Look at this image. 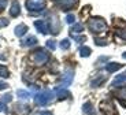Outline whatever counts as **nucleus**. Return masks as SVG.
<instances>
[{
  "mask_svg": "<svg viewBox=\"0 0 126 115\" xmlns=\"http://www.w3.org/2000/svg\"><path fill=\"white\" fill-rule=\"evenodd\" d=\"M47 48H49L51 51H55V48H56V43H55L54 40H48L47 41Z\"/></svg>",
  "mask_w": 126,
  "mask_h": 115,
  "instance_id": "b1692460",
  "label": "nucleus"
},
{
  "mask_svg": "<svg viewBox=\"0 0 126 115\" xmlns=\"http://www.w3.org/2000/svg\"><path fill=\"white\" fill-rule=\"evenodd\" d=\"M79 55H81L82 58L89 56V55H91V48H89V47H81V48H79Z\"/></svg>",
  "mask_w": 126,
  "mask_h": 115,
  "instance_id": "4be33fe9",
  "label": "nucleus"
},
{
  "mask_svg": "<svg viewBox=\"0 0 126 115\" xmlns=\"http://www.w3.org/2000/svg\"><path fill=\"white\" fill-rule=\"evenodd\" d=\"M122 56H123V59H126V52H125V53H123V55H122Z\"/></svg>",
  "mask_w": 126,
  "mask_h": 115,
  "instance_id": "f704fd0d",
  "label": "nucleus"
},
{
  "mask_svg": "<svg viewBox=\"0 0 126 115\" xmlns=\"http://www.w3.org/2000/svg\"><path fill=\"white\" fill-rule=\"evenodd\" d=\"M82 111H84V114H85V115H92V114H93V107H92L91 103H85L84 107H82Z\"/></svg>",
  "mask_w": 126,
  "mask_h": 115,
  "instance_id": "6ab92c4d",
  "label": "nucleus"
},
{
  "mask_svg": "<svg viewBox=\"0 0 126 115\" xmlns=\"http://www.w3.org/2000/svg\"><path fill=\"white\" fill-rule=\"evenodd\" d=\"M55 93H56L58 99H60V100H63V99H67V97H70L69 90H67L66 88H62V86H58V88H55Z\"/></svg>",
  "mask_w": 126,
  "mask_h": 115,
  "instance_id": "1a4fd4ad",
  "label": "nucleus"
},
{
  "mask_svg": "<svg viewBox=\"0 0 126 115\" xmlns=\"http://www.w3.org/2000/svg\"><path fill=\"white\" fill-rule=\"evenodd\" d=\"M54 3L63 11H69L77 6L78 0H54Z\"/></svg>",
  "mask_w": 126,
  "mask_h": 115,
  "instance_id": "39448f33",
  "label": "nucleus"
},
{
  "mask_svg": "<svg viewBox=\"0 0 126 115\" xmlns=\"http://www.w3.org/2000/svg\"><path fill=\"white\" fill-rule=\"evenodd\" d=\"M25 7L29 13H41L45 8L44 1H37V0H26Z\"/></svg>",
  "mask_w": 126,
  "mask_h": 115,
  "instance_id": "20e7f679",
  "label": "nucleus"
},
{
  "mask_svg": "<svg viewBox=\"0 0 126 115\" xmlns=\"http://www.w3.org/2000/svg\"><path fill=\"white\" fill-rule=\"evenodd\" d=\"M34 26H36V29H37L40 33H43V34H47L48 32V23H47V21H34Z\"/></svg>",
  "mask_w": 126,
  "mask_h": 115,
  "instance_id": "6e6552de",
  "label": "nucleus"
},
{
  "mask_svg": "<svg viewBox=\"0 0 126 115\" xmlns=\"http://www.w3.org/2000/svg\"><path fill=\"white\" fill-rule=\"evenodd\" d=\"M88 28L92 33L97 34V33H103V32L107 30V23L101 18H91L88 22Z\"/></svg>",
  "mask_w": 126,
  "mask_h": 115,
  "instance_id": "f257e3e1",
  "label": "nucleus"
},
{
  "mask_svg": "<svg viewBox=\"0 0 126 115\" xmlns=\"http://www.w3.org/2000/svg\"><path fill=\"white\" fill-rule=\"evenodd\" d=\"M0 77L1 78H8L10 77L8 68H7L6 66H3V65H0Z\"/></svg>",
  "mask_w": 126,
  "mask_h": 115,
  "instance_id": "aec40b11",
  "label": "nucleus"
},
{
  "mask_svg": "<svg viewBox=\"0 0 126 115\" xmlns=\"http://www.w3.org/2000/svg\"><path fill=\"white\" fill-rule=\"evenodd\" d=\"M7 88H8V84H7V82L0 81V90H4V89H7Z\"/></svg>",
  "mask_w": 126,
  "mask_h": 115,
  "instance_id": "2f4dec72",
  "label": "nucleus"
},
{
  "mask_svg": "<svg viewBox=\"0 0 126 115\" xmlns=\"http://www.w3.org/2000/svg\"><path fill=\"white\" fill-rule=\"evenodd\" d=\"M121 67H122V65H119V63H108L106 66V70L108 73H114V71H117V70H119Z\"/></svg>",
  "mask_w": 126,
  "mask_h": 115,
  "instance_id": "f3484780",
  "label": "nucleus"
},
{
  "mask_svg": "<svg viewBox=\"0 0 126 115\" xmlns=\"http://www.w3.org/2000/svg\"><path fill=\"white\" fill-rule=\"evenodd\" d=\"M36 43H37V38H36L34 36H29L28 38L21 41V45H22V47H32V45H34Z\"/></svg>",
  "mask_w": 126,
  "mask_h": 115,
  "instance_id": "f8f14e48",
  "label": "nucleus"
},
{
  "mask_svg": "<svg viewBox=\"0 0 126 115\" xmlns=\"http://www.w3.org/2000/svg\"><path fill=\"white\" fill-rule=\"evenodd\" d=\"M115 96L118 97V100L122 103L123 106H126V88H122V89H119L117 93H115Z\"/></svg>",
  "mask_w": 126,
  "mask_h": 115,
  "instance_id": "2eb2a0df",
  "label": "nucleus"
},
{
  "mask_svg": "<svg viewBox=\"0 0 126 115\" xmlns=\"http://www.w3.org/2000/svg\"><path fill=\"white\" fill-rule=\"evenodd\" d=\"M74 21H76L74 14H69V15L66 16V22H67V23H74Z\"/></svg>",
  "mask_w": 126,
  "mask_h": 115,
  "instance_id": "a878e982",
  "label": "nucleus"
},
{
  "mask_svg": "<svg viewBox=\"0 0 126 115\" xmlns=\"http://www.w3.org/2000/svg\"><path fill=\"white\" fill-rule=\"evenodd\" d=\"M7 3H8V0H0V11H3L6 8Z\"/></svg>",
  "mask_w": 126,
  "mask_h": 115,
  "instance_id": "c85d7f7f",
  "label": "nucleus"
},
{
  "mask_svg": "<svg viewBox=\"0 0 126 115\" xmlns=\"http://www.w3.org/2000/svg\"><path fill=\"white\" fill-rule=\"evenodd\" d=\"M11 97H13V96H11V95H6V96H3V97H1V100H3V101H4V104H6V103H8L10 101V100H11Z\"/></svg>",
  "mask_w": 126,
  "mask_h": 115,
  "instance_id": "7c9ffc66",
  "label": "nucleus"
},
{
  "mask_svg": "<svg viewBox=\"0 0 126 115\" xmlns=\"http://www.w3.org/2000/svg\"><path fill=\"white\" fill-rule=\"evenodd\" d=\"M6 26H8V19L0 18V28H6Z\"/></svg>",
  "mask_w": 126,
  "mask_h": 115,
  "instance_id": "cd10ccee",
  "label": "nucleus"
},
{
  "mask_svg": "<svg viewBox=\"0 0 126 115\" xmlns=\"http://www.w3.org/2000/svg\"><path fill=\"white\" fill-rule=\"evenodd\" d=\"M4 108H6V104H4L3 100L0 99V111H4Z\"/></svg>",
  "mask_w": 126,
  "mask_h": 115,
  "instance_id": "473e14b6",
  "label": "nucleus"
},
{
  "mask_svg": "<svg viewBox=\"0 0 126 115\" xmlns=\"http://www.w3.org/2000/svg\"><path fill=\"white\" fill-rule=\"evenodd\" d=\"M19 13H21V7H19V3L16 0H14L13 3H11V7H10V15L13 16H18Z\"/></svg>",
  "mask_w": 126,
  "mask_h": 115,
  "instance_id": "9d476101",
  "label": "nucleus"
},
{
  "mask_svg": "<svg viewBox=\"0 0 126 115\" xmlns=\"http://www.w3.org/2000/svg\"><path fill=\"white\" fill-rule=\"evenodd\" d=\"M94 43L97 44V45H107L106 40H100V38H94Z\"/></svg>",
  "mask_w": 126,
  "mask_h": 115,
  "instance_id": "c756f323",
  "label": "nucleus"
},
{
  "mask_svg": "<svg viewBox=\"0 0 126 115\" xmlns=\"http://www.w3.org/2000/svg\"><path fill=\"white\" fill-rule=\"evenodd\" d=\"M48 59H49V53H48L44 48H38L37 51H34V52L32 53V60H33L34 65H37V66L44 65L45 62H48Z\"/></svg>",
  "mask_w": 126,
  "mask_h": 115,
  "instance_id": "f03ea898",
  "label": "nucleus"
},
{
  "mask_svg": "<svg viewBox=\"0 0 126 115\" xmlns=\"http://www.w3.org/2000/svg\"><path fill=\"white\" fill-rule=\"evenodd\" d=\"M106 81V77H103V75H100V77H97L96 80H92V82H91V85L93 88H97V86H100L103 82Z\"/></svg>",
  "mask_w": 126,
  "mask_h": 115,
  "instance_id": "a211bd4d",
  "label": "nucleus"
},
{
  "mask_svg": "<svg viewBox=\"0 0 126 115\" xmlns=\"http://www.w3.org/2000/svg\"><path fill=\"white\" fill-rule=\"evenodd\" d=\"M15 36H18V37H22V36H25L26 32H28V26L23 25V23H21V25H18L15 28Z\"/></svg>",
  "mask_w": 126,
  "mask_h": 115,
  "instance_id": "ddd939ff",
  "label": "nucleus"
},
{
  "mask_svg": "<svg viewBox=\"0 0 126 115\" xmlns=\"http://www.w3.org/2000/svg\"><path fill=\"white\" fill-rule=\"evenodd\" d=\"M16 96H18L19 99H29V97H30V93H29L28 90L19 89V90H16Z\"/></svg>",
  "mask_w": 126,
  "mask_h": 115,
  "instance_id": "412c9836",
  "label": "nucleus"
},
{
  "mask_svg": "<svg viewBox=\"0 0 126 115\" xmlns=\"http://www.w3.org/2000/svg\"><path fill=\"white\" fill-rule=\"evenodd\" d=\"M60 48H62V49H69V48H70V41L69 40L60 41Z\"/></svg>",
  "mask_w": 126,
  "mask_h": 115,
  "instance_id": "393cba45",
  "label": "nucleus"
},
{
  "mask_svg": "<svg viewBox=\"0 0 126 115\" xmlns=\"http://www.w3.org/2000/svg\"><path fill=\"white\" fill-rule=\"evenodd\" d=\"M48 23V30L51 32L52 34H58L60 30V23H59V19H58V16L55 15H51L49 19L47 21Z\"/></svg>",
  "mask_w": 126,
  "mask_h": 115,
  "instance_id": "423d86ee",
  "label": "nucleus"
},
{
  "mask_svg": "<svg viewBox=\"0 0 126 115\" xmlns=\"http://www.w3.org/2000/svg\"><path fill=\"white\" fill-rule=\"evenodd\" d=\"M37 115H52L49 111H40V112H37Z\"/></svg>",
  "mask_w": 126,
  "mask_h": 115,
  "instance_id": "72a5a7b5",
  "label": "nucleus"
},
{
  "mask_svg": "<svg viewBox=\"0 0 126 115\" xmlns=\"http://www.w3.org/2000/svg\"><path fill=\"white\" fill-rule=\"evenodd\" d=\"M73 78H74V71H73V70H66V73H64L63 77H62V88L69 86L73 82Z\"/></svg>",
  "mask_w": 126,
  "mask_h": 115,
  "instance_id": "0eeeda50",
  "label": "nucleus"
},
{
  "mask_svg": "<svg viewBox=\"0 0 126 115\" xmlns=\"http://www.w3.org/2000/svg\"><path fill=\"white\" fill-rule=\"evenodd\" d=\"M101 112H104L106 115H111L114 114V107L111 106L110 103H101Z\"/></svg>",
  "mask_w": 126,
  "mask_h": 115,
  "instance_id": "4468645a",
  "label": "nucleus"
},
{
  "mask_svg": "<svg viewBox=\"0 0 126 115\" xmlns=\"http://www.w3.org/2000/svg\"><path fill=\"white\" fill-rule=\"evenodd\" d=\"M52 99H54V93L51 90H43L34 96V101L38 106H48L52 101Z\"/></svg>",
  "mask_w": 126,
  "mask_h": 115,
  "instance_id": "7ed1b4c3",
  "label": "nucleus"
},
{
  "mask_svg": "<svg viewBox=\"0 0 126 115\" xmlns=\"http://www.w3.org/2000/svg\"><path fill=\"white\" fill-rule=\"evenodd\" d=\"M117 36H119L121 38L126 40V29H123V30H118L117 32Z\"/></svg>",
  "mask_w": 126,
  "mask_h": 115,
  "instance_id": "bb28decb",
  "label": "nucleus"
},
{
  "mask_svg": "<svg viewBox=\"0 0 126 115\" xmlns=\"http://www.w3.org/2000/svg\"><path fill=\"white\" fill-rule=\"evenodd\" d=\"M15 111L18 112H22V114H28L30 110H29L28 106H22V104H18V106H15Z\"/></svg>",
  "mask_w": 126,
  "mask_h": 115,
  "instance_id": "5701e85b",
  "label": "nucleus"
},
{
  "mask_svg": "<svg viewBox=\"0 0 126 115\" xmlns=\"http://www.w3.org/2000/svg\"><path fill=\"white\" fill-rule=\"evenodd\" d=\"M84 30V25L82 23H74V25L71 26V29H70V33H71V36H76V34L81 33V32Z\"/></svg>",
  "mask_w": 126,
  "mask_h": 115,
  "instance_id": "dca6fc26",
  "label": "nucleus"
},
{
  "mask_svg": "<svg viewBox=\"0 0 126 115\" xmlns=\"http://www.w3.org/2000/svg\"><path fill=\"white\" fill-rule=\"evenodd\" d=\"M126 84V74H119L114 78L112 81V86H121V85Z\"/></svg>",
  "mask_w": 126,
  "mask_h": 115,
  "instance_id": "9b49d317",
  "label": "nucleus"
}]
</instances>
